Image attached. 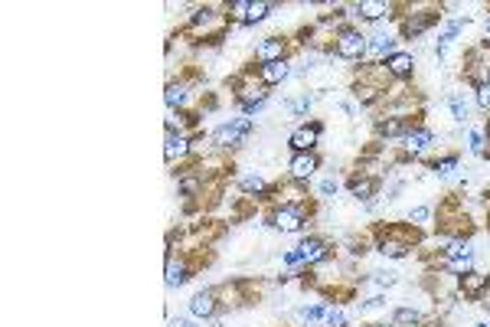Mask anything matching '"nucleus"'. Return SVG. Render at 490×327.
<instances>
[{"instance_id": "nucleus-1", "label": "nucleus", "mask_w": 490, "mask_h": 327, "mask_svg": "<svg viewBox=\"0 0 490 327\" xmlns=\"http://www.w3.org/2000/svg\"><path fill=\"white\" fill-rule=\"evenodd\" d=\"M366 46H370V36H363L360 30H343V33H337L334 50H337L340 59H363Z\"/></svg>"}, {"instance_id": "nucleus-2", "label": "nucleus", "mask_w": 490, "mask_h": 327, "mask_svg": "<svg viewBox=\"0 0 490 327\" xmlns=\"http://www.w3.org/2000/svg\"><path fill=\"white\" fill-rule=\"evenodd\" d=\"M376 249H380L386 258H406L409 252H412V239H409L406 233H399V229H382Z\"/></svg>"}, {"instance_id": "nucleus-3", "label": "nucleus", "mask_w": 490, "mask_h": 327, "mask_svg": "<svg viewBox=\"0 0 490 327\" xmlns=\"http://www.w3.org/2000/svg\"><path fill=\"white\" fill-rule=\"evenodd\" d=\"M271 219H275V226H278L281 233H304V226H307L304 207H295V203H285V207H278Z\"/></svg>"}, {"instance_id": "nucleus-4", "label": "nucleus", "mask_w": 490, "mask_h": 327, "mask_svg": "<svg viewBox=\"0 0 490 327\" xmlns=\"http://www.w3.org/2000/svg\"><path fill=\"white\" fill-rule=\"evenodd\" d=\"M249 131H252V118H232V121H226L222 128H216L212 141L220 147H232V144H239Z\"/></svg>"}, {"instance_id": "nucleus-5", "label": "nucleus", "mask_w": 490, "mask_h": 327, "mask_svg": "<svg viewBox=\"0 0 490 327\" xmlns=\"http://www.w3.org/2000/svg\"><path fill=\"white\" fill-rule=\"evenodd\" d=\"M445 268H448L451 275H467V272H474V249L465 246V242H455L448 249V258H445Z\"/></svg>"}, {"instance_id": "nucleus-6", "label": "nucleus", "mask_w": 490, "mask_h": 327, "mask_svg": "<svg viewBox=\"0 0 490 327\" xmlns=\"http://www.w3.org/2000/svg\"><path fill=\"white\" fill-rule=\"evenodd\" d=\"M321 125L314 121V125H301V128L291 134V151L295 154H311L314 147H317V141H321Z\"/></svg>"}, {"instance_id": "nucleus-7", "label": "nucleus", "mask_w": 490, "mask_h": 327, "mask_svg": "<svg viewBox=\"0 0 490 327\" xmlns=\"http://www.w3.org/2000/svg\"><path fill=\"white\" fill-rule=\"evenodd\" d=\"M321 167V161H317V154H295L291 157V164H287V171H291V180L295 183H304L314 177V171Z\"/></svg>"}, {"instance_id": "nucleus-8", "label": "nucleus", "mask_w": 490, "mask_h": 327, "mask_svg": "<svg viewBox=\"0 0 490 327\" xmlns=\"http://www.w3.org/2000/svg\"><path fill=\"white\" fill-rule=\"evenodd\" d=\"M392 52H396V40H392V36H372L370 46H366V56H363V59L372 62V66H382V62H386Z\"/></svg>"}, {"instance_id": "nucleus-9", "label": "nucleus", "mask_w": 490, "mask_h": 327, "mask_svg": "<svg viewBox=\"0 0 490 327\" xmlns=\"http://www.w3.org/2000/svg\"><path fill=\"white\" fill-rule=\"evenodd\" d=\"M285 40H278V36H268V40H262V43L255 46V59H258V66H268V62H281L285 59Z\"/></svg>"}, {"instance_id": "nucleus-10", "label": "nucleus", "mask_w": 490, "mask_h": 327, "mask_svg": "<svg viewBox=\"0 0 490 327\" xmlns=\"http://www.w3.org/2000/svg\"><path fill=\"white\" fill-rule=\"evenodd\" d=\"M441 13H435V10H422V13H412V17L402 23V36H409V40H415V36H422L428 26H435V20H438Z\"/></svg>"}, {"instance_id": "nucleus-11", "label": "nucleus", "mask_w": 490, "mask_h": 327, "mask_svg": "<svg viewBox=\"0 0 490 327\" xmlns=\"http://www.w3.org/2000/svg\"><path fill=\"white\" fill-rule=\"evenodd\" d=\"M382 69L389 72L392 79H409L415 72V59L412 52H392L386 62H382Z\"/></svg>"}, {"instance_id": "nucleus-12", "label": "nucleus", "mask_w": 490, "mask_h": 327, "mask_svg": "<svg viewBox=\"0 0 490 327\" xmlns=\"http://www.w3.org/2000/svg\"><path fill=\"white\" fill-rule=\"evenodd\" d=\"M487 288H490V275H484V272H467V275H461V294L471 298V302L484 298Z\"/></svg>"}, {"instance_id": "nucleus-13", "label": "nucleus", "mask_w": 490, "mask_h": 327, "mask_svg": "<svg viewBox=\"0 0 490 327\" xmlns=\"http://www.w3.org/2000/svg\"><path fill=\"white\" fill-rule=\"evenodd\" d=\"M297 252H301V262L304 265H317V262H324V258L330 256V246L324 239H304L301 246H297Z\"/></svg>"}, {"instance_id": "nucleus-14", "label": "nucleus", "mask_w": 490, "mask_h": 327, "mask_svg": "<svg viewBox=\"0 0 490 327\" xmlns=\"http://www.w3.org/2000/svg\"><path fill=\"white\" fill-rule=\"evenodd\" d=\"M287 76H291V66H287V59L268 62V66H258V82H262V86H281Z\"/></svg>"}, {"instance_id": "nucleus-15", "label": "nucleus", "mask_w": 490, "mask_h": 327, "mask_svg": "<svg viewBox=\"0 0 490 327\" xmlns=\"http://www.w3.org/2000/svg\"><path fill=\"white\" fill-rule=\"evenodd\" d=\"M353 10H356V17L370 20V23H380L382 17H389V13H392V7H389V4H382V0H360Z\"/></svg>"}, {"instance_id": "nucleus-16", "label": "nucleus", "mask_w": 490, "mask_h": 327, "mask_svg": "<svg viewBox=\"0 0 490 327\" xmlns=\"http://www.w3.org/2000/svg\"><path fill=\"white\" fill-rule=\"evenodd\" d=\"M190 314L193 318H212L216 314V292H200L190 298Z\"/></svg>"}, {"instance_id": "nucleus-17", "label": "nucleus", "mask_w": 490, "mask_h": 327, "mask_svg": "<svg viewBox=\"0 0 490 327\" xmlns=\"http://www.w3.org/2000/svg\"><path fill=\"white\" fill-rule=\"evenodd\" d=\"M190 151H193V147H190V138H186V134H173V131H167V141H164V154H167V161L186 157Z\"/></svg>"}, {"instance_id": "nucleus-18", "label": "nucleus", "mask_w": 490, "mask_h": 327, "mask_svg": "<svg viewBox=\"0 0 490 327\" xmlns=\"http://www.w3.org/2000/svg\"><path fill=\"white\" fill-rule=\"evenodd\" d=\"M164 278H167L170 288H180V285L190 278V268H186L183 258H180V256H170L167 258V275H164Z\"/></svg>"}, {"instance_id": "nucleus-19", "label": "nucleus", "mask_w": 490, "mask_h": 327, "mask_svg": "<svg viewBox=\"0 0 490 327\" xmlns=\"http://www.w3.org/2000/svg\"><path fill=\"white\" fill-rule=\"evenodd\" d=\"M409 131H412V121L402 118V115H396V118H389V121H380L382 138H406Z\"/></svg>"}, {"instance_id": "nucleus-20", "label": "nucleus", "mask_w": 490, "mask_h": 327, "mask_svg": "<svg viewBox=\"0 0 490 327\" xmlns=\"http://www.w3.org/2000/svg\"><path fill=\"white\" fill-rule=\"evenodd\" d=\"M431 138H435V134H431L428 128H412L406 134V151H409V154H422L425 147L431 144Z\"/></svg>"}, {"instance_id": "nucleus-21", "label": "nucleus", "mask_w": 490, "mask_h": 327, "mask_svg": "<svg viewBox=\"0 0 490 327\" xmlns=\"http://www.w3.org/2000/svg\"><path fill=\"white\" fill-rule=\"evenodd\" d=\"M350 193L360 200L376 197V180H370V177H353V180H350Z\"/></svg>"}, {"instance_id": "nucleus-22", "label": "nucleus", "mask_w": 490, "mask_h": 327, "mask_svg": "<svg viewBox=\"0 0 490 327\" xmlns=\"http://www.w3.org/2000/svg\"><path fill=\"white\" fill-rule=\"evenodd\" d=\"M271 10H275V4H268V0H252V7H249V17H245V23H262Z\"/></svg>"}, {"instance_id": "nucleus-23", "label": "nucleus", "mask_w": 490, "mask_h": 327, "mask_svg": "<svg viewBox=\"0 0 490 327\" xmlns=\"http://www.w3.org/2000/svg\"><path fill=\"white\" fill-rule=\"evenodd\" d=\"M392 324L396 327H415V324H422V314L415 308H399L396 314H392Z\"/></svg>"}, {"instance_id": "nucleus-24", "label": "nucleus", "mask_w": 490, "mask_h": 327, "mask_svg": "<svg viewBox=\"0 0 490 327\" xmlns=\"http://www.w3.org/2000/svg\"><path fill=\"white\" fill-rule=\"evenodd\" d=\"M327 311H330V304H311V308H301V321H304V324H321V321H327Z\"/></svg>"}, {"instance_id": "nucleus-25", "label": "nucleus", "mask_w": 490, "mask_h": 327, "mask_svg": "<svg viewBox=\"0 0 490 327\" xmlns=\"http://www.w3.org/2000/svg\"><path fill=\"white\" fill-rule=\"evenodd\" d=\"M164 98H167L170 108H183V105H186V88L177 86V82H170V86H167V95H164Z\"/></svg>"}, {"instance_id": "nucleus-26", "label": "nucleus", "mask_w": 490, "mask_h": 327, "mask_svg": "<svg viewBox=\"0 0 490 327\" xmlns=\"http://www.w3.org/2000/svg\"><path fill=\"white\" fill-rule=\"evenodd\" d=\"M448 108H451V115H455V121H465L467 112H471V108H467V102L461 98V95H448Z\"/></svg>"}, {"instance_id": "nucleus-27", "label": "nucleus", "mask_w": 490, "mask_h": 327, "mask_svg": "<svg viewBox=\"0 0 490 327\" xmlns=\"http://www.w3.org/2000/svg\"><path fill=\"white\" fill-rule=\"evenodd\" d=\"M311 105H314V98H307V95H301L297 102H287V112H291V115H297V118H301V115H307V112H311Z\"/></svg>"}, {"instance_id": "nucleus-28", "label": "nucleus", "mask_w": 490, "mask_h": 327, "mask_svg": "<svg viewBox=\"0 0 490 327\" xmlns=\"http://www.w3.org/2000/svg\"><path fill=\"white\" fill-rule=\"evenodd\" d=\"M431 219V207H415V210H409V223L412 226H425Z\"/></svg>"}, {"instance_id": "nucleus-29", "label": "nucleus", "mask_w": 490, "mask_h": 327, "mask_svg": "<svg viewBox=\"0 0 490 327\" xmlns=\"http://www.w3.org/2000/svg\"><path fill=\"white\" fill-rule=\"evenodd\" d=\"M484 151H487V134L484 131H471V154L481 157Z\"/></svg>"}, {"instance_id": "nucleus-30", "label": "nucleus", "mask_w": 490, "mask_h": 327, "mask_svg": "<svg viewBox=\"0 0 490 327\" xmlns=\"http://www.w3.org/2000/svg\"><path fill=\"white\" fill-rule=\"evenodd\" d=\"M242 190L245 193H265V180L255 173V177H242Z\"/></svg>"}, {"instance_id": "nucleus-31", "label": "nucleus", "mask_w": 490, "mask_h": 327, "mask_svg": "<svg viewBox=\"0 0 490 327\" xmlns=\"http://www.w3.org/2000/svg\"><path fill=\"white\" fill-rule=\"evenodd\" d=\"M455 167H457V157H441V161H435V173H441V177H448Z\"/></svg>"}, {"instance_id": "nucleus-32", "label": "nucleus", "mask_w": 490, "mask_h": 327, "mask_svg": "<svg viewBox=\"0 0 490 327\" xmlns=\"http://www.w3.org/2000/svg\"><path fill=\"white\" fill-rule=\"evenodd\" d=\"M249 7H252V0H236V4H232L229 10H232V17L245 23V17H249Z\"/></svg>"}, {"instance_id": "nucleus-33", "label": "nucleus", "mask_w": 490, "mask_h": 327, "mask_svg": "<svg viewBox=\"0 0 490 327\" xmlns=\"http://www.w3.org/2000/svg\"><path fill=\"white\" fill-rule=\"evenodd\" d=\"M324 324H327V327H343V324H347V314H343V311H337V308H330Z\"/></svg>"}, {"instance_id": "nucleus-34", "label": "nucleus", "mask_w": 490, "mask_h": 327, "mask_svg": "<svg viewBox=\"0 0 490 327\" xmlns=\"http://www.w3.org/2000/svg\"><path fill=\"white\" fill-rule=\"evenodd\" d=\"M396 282H399L396 272H376V285H380V288H392Z\"/></svg>"}, {"instance_id": "nucleus-35", "label": "nucleus", "mask_w": 490, "mask_h": 327, "mask_svg": "<svg viewBox=\"0 0 490 327\" xmlns=\"http://www.w3.org/2000/svg\"><path fill=\"white\" fill-rule=\"evenodd\" d=\"M477 105H481L484 112H490V82H487V86L477 88Z\"/></svg>"}, {"instance_id": "nucleus-36", "label": "nucleus", "mask_w": 490, "mask_h": 327, "mask_svg": "<svg viewBox=\"0 0 490 327\" xmlns=\"http://www.w3.org/2000/svg\"><path fill=\"white\" fill-rule=\"evenodd\" d=\"M334 193H337V180H334V177H327V180L321 183V197H334Z\"/></svg>"}, {"instance_id": "nucleus-37", "label": "nucleus", "mask_w": 490, "mask_h": 327, "mask_svg": "<svg viewBox=\"0 0 490 327\" xmlns=\"http://www.w3.org/2000/svg\"><path fill=\"white\" fill-rule=\"evenodd\" d=\"M170 327H196V324L190 318H173V321H170Z\"/></svg>"}, {"instance_id": "nucleus-38", "label": "nucleus", "mask_w": 490, "mask_h": 327, "mask_svg": "<svg viewBox=\"0 0 490 327\" xmlns=\"http://www.w3.org/2000/svg\"><path fill=\"white\" fill-rule=\"evenodd\" d=\"M474 327H490V324H487V321H481V324H474Z\"/></svg>"}, {"instance_id": "nucleus-39", "label": "nucleus", "mask_w": 490, "mask_h": 327, "mask_svg": "<svg viewBox=\"0 0 490 327\" xmlns=\"http://www.w3.org/2000/svg\"><path fill=\"white\" fill-rule=\"evenodd\" d=\"M372 327H396V324H372Z\"/></svg>"}, {"instance_id": "nucleus-40", "label": "nucleus", "mask_w": 490, "mask_h": 327, "mask_svg": "<svg viewBox=\"0 0 490 327\" xmlns=\"http://www.w3.org/2000/svg\"><path fill=\"white\" fill-rule=\"evenodd\" d=\"M487 40H490V23H487Z\"/></svg>"}]
</instances>
